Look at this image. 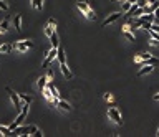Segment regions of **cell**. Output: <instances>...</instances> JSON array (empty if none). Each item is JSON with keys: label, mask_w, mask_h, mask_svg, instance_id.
I'll use <instances>...</instances> for the list:
<instances>
[{"label": "cell", "mask_w": 159, "mask_h": 137, "mask_svg": "<svg viewBox=\"0 0 159 137\" xmlns=\"http://www.w3.org/2000/svg\"><path fill=\"white\" fill-rule=\"evenodd\" d=\"M56 58H58V61H60V70H62V73L63 76L66 79H71L73 78V73L70 71V68L66 66V58H65V50L62 46L58 45V53H56Z\"/></svg>", "instance_id": "6da1fadb"}, {"label": "cell", "mask_w": 159, "mask_h": 137, "mask_svg": "<svg viewBox=\"0 0 159 137\" xmlns=\"http://www.w3.org/2000/svg\"><path fill=\"white\" fill-rule=\"evenodd\" d=\"M76 7H78V10L81 12V15H85L88 20H96V13L95 10L91 9V5L86 2V0H76Z\"/></svg>", "instance_id": "7a4b0ae2"}, {"label": "cell", "mask_w": 159, "mask_h": 137, "mask_svg": "<svg viewBox=\"0 0 159 137\" xmlns=\"http://www.w3.org/2000/svg\"><path fill=\"white\" fill-rule=\"evenodd\" d=\"M28 106H30V104H28V103H23V104H22V111H20V114L17 116V119H15L13 122H12L10 126H9V129H10V131H13L15 127H18L20 124H22L23 121H25L27 114H28Z\"/></svg>", "instance_id": "3957f363"}, {"label": "cell", "mask_w": 159, "mask_h": 137, "mask_svg": "<svg viewBox=\"0 0 159 137\" xmlns=\"http://www.w3.org/2000/svg\"><path fill=\"white\" fill-rule=\"evenodd\" d=\"M134 63H146V64H157L159 59L151 53H138L134 56Z\"/></svg>", "instance_id": "277c9868"}, {"label": "cell", "mask_w": 159, "mask_h": 137, "mask_svg": "<svg viewBox=\"0 0 159 137\" xmlns=\"http://www.w3.org/2000/svg\"><path fill=\"white\" fill-rule=\"evenodd\" d=\"M108 117L111 119L116 126H123V116H121V112H119L118 107H109L108 109Z\"/></svg>", "instance_id": "5b68a950"}, {"label": "cell", "mask_w": 159, "mask_h": 137, "mask_svg": "<svg viewBox=\"0 0 159 137\" xmlns=\"http://www.w3.org/2000/svg\"><path fill=\"white\" fill-rule=\"evenodd\" d=\"M13 48L18 50V51H22V53H25V51H28L30 48H33V43L28 41V40H20V41L13 43Z\"/></svg>", "instance_id": "8992f818"}, {"label": "cell", "mask_w": 159, "mask_h": 137, "mask_svg": "<svg viewBox=\"0 0 159 137\" xmlns=\"http://www.w3.org/2000/svg\"><path fill=\"white\" fill-rule=\"evenodd\" d=\"M56 53H58V46H56V48L51 46V50L47 53V58H45V61H43L42 66H43V68H48V66H50V63H53V59L56 58Z\"/></svg>", "instance_id": "52a82bcc"}, {"label": "cell", "mask_w": 159, "mask_h": 137, "mask_svg": "<svg viewBox=\"0 0 159 137\" xmlns=\"http://www.w3.org/2000/svg\"><path fill=\"white\" fill-rule=\"evenodd\" d=\"M7 92L10 94V99L12 103H13L15 109H22V99H20V94H17L13 89H10V88H7Z\"/></svg>", "instance_id": "ba28073f"}, {"label": "cell", "mask_w": 159, "mask_h": 137, "mask_svg": "<svg viewBox=\"0 0 159 137\" xmlns=\"http://www.w3.org/2000/svg\"><path fill=\"white\" fill-rule=\"evenodd\" d=\"M119 17H121V12H115V13H111V15H109V17H108V18H106V20H104V22H103V23H101V27H103V28H104V27H108V25H111V23H115V22H116V20H118V18H119Z\"/></svg>", "instance_id": "9c48e42d"}, {"label": "cell", "mask_w": 159, "mask_h": 137, "mask_svg": "<svg viewBox=\"0 0 159 137\" xmlns=\"http://www.w3.org/2000/svg\"><path fill=\"white\" fill-rule=\"evenodd\" d=\"M55 30H56V22L53 18H50V20H48V23H47V27H45V35H47V37H50Z\"/></svg>", "instance_id": "30bf717a"}, {"label": "cell", "mask_w": 159, "mask_h": 137, "mask_svg": "<svg viewBox=\"0 0 159 137\" xmlns=\"http://www.w3.org/2000/svg\"><path fill=\"white\" fill-rule=\"evenodd\" d=\"M154 71V64H144V66L141 68L139 71H138V76H146V74H149V73H153Z\"/></svg>", "instance_id": "8fae6325"}, {"label": "cell", "mask_w": 159, "mask_h": 137, "mask_svg": "<svg viewBox=\"0 0 159 137\" xmlns=\"http://www.w3.org/2000/svg\"><path fill=\"white\" fill-rule=\"evenodd\" d=\"M56 106H58L62 111H65V112H70V111H71V104H70V103H66V101H63V99H58Z\"/></svg>", "instance_id": "7c38bea8"}, {"label": "cell", "mask_w": 159, "mask_h": 137, "mask_svg": "<svg viewBox=\"0 0 159 137\" xmlns=\"http://www.w3.org/2000/svg\"><path fill=\"white\" fill-rule=\"evenodd\" d=\"M48 38H50V43H51V46H58L60 45V38H58V33H56V30L55 31H53V33L50 35V37H48Z\"/></svg>", "instance_id": "4fadbf2b"}, {"label": "cell", "mask_w": 159, "mask_h": 137, "mask_svg": "<svg viewBox=\"0 0 159 137\" xmlns=\"http://www.w3.org/2000/svg\"><path fill=\"white\" fill-rule=\"evenodd\" d=\"M47 83H48L47 76H40L38 81H36V88H38L40 91H43V89H45V86H47Z\"/></svg>", "instance_id": "5bb4252c"}, {"label": "cell", "mask_w": 159, "mask_h": 137, "mask_svg": "<svg viewBox=\"0 0 159 137\" xmlns=\"http://www.w3.org/2000/svg\"><path fill=\"white\" fill-rule=\"evenodd\" d=\"M13 50V43H3L0 45V53H12Z\"/></svg>", "instance_id": "9a60e30c"}, {"label": "cell", "mask_w": 159, "mask_h": 137, "mask_svg": "<svg viewBox=\"0 0 159 137\" xmlns=\"http://www.w3.org/2000/svg\"><path fill=\"white\" fill-rule=\"evenodd\" d=\"M13 27H15V30L22 31V15H15V18H13Z\"/></svg>", "instance_id": "2e32d148"}, {"label": "cell", "mask_w": 159, "mask_h": 137, "mask_svg": "<svg viewBox=\"0 0 159 137\" xmlns=\"http://www.w3.org/2000/svg\"><path fill=\"white\" fill-rule=\"evenodd\" d=\"M138 18H139L141 22H151V23L154 22V15H153V13H148V15H139Z\"/></svg>", "instance_id": "e0dca14e"}, {"label": "cell", "mask_w": 159, "mask_h": 137, "mask_svg": "<svg viewBox=\"0 0 159 137\" xmlns=\"http://www.w3.org/2000/svg\"><path fill=\"white\" fill-rule=\"evenodd\" d=\"M7 28H9V18H5V20L0 22V33H5Z\"/></svg>", "instance_id": "ac0fdd59"}, {"label": "cell", "mask_w": 159, "mask_h": 137, "mask_svg": "<svg viewBox=\"0 0 159 137\" xmlns=\"http://www.w3.org/2000/svg\"><path fill=\"white\" fill-rule=\"evenodd\" d=\"M32 5H33L35 10H42V7H43V0H32Z\"/></svg>", "instance_id": "d6986e66"}, {"label": "cell", "mask_w": 159, "mask_h": 137, "mask_svg": "<svg viewBox=\"0 0 159 137\" xmlns=\"http://www.w3.org/2000/svg\"><path fill=\"white\" fill-rule=\"evenodd\" d=\"M0 135H12V131L5 126H0Z\"/></svg>", "instance_id": "ffe728a7"}, {"label": "cell", "mask_w": 159, "mask_h": 137, "mask_svg": "<svg viewBox=\"0 0 159 137\" xmlns=\"http://www.w3.org/2000/svg\"><path fill=\"white\" fill-rule=\"evenodd\" d=\"M123 35L129 40V41H134V35L131 33V30H123Z\"/></svg>", "instance_id": "44dd1931"}, {"label": "cell", "mask_w": 159, "mask_h": 137, "mask_svg": "<svg viewBox=\"0 0 159 137\" xmlns=\"http://www.w3.org/2000/svg\"><path fill=\"white\" fill-rule=\"evenodd\" d=\"M129 7H131V2H128V0H124V2L121 3V10H123L124 13H126V12L129 10Z\"/></svg>", "instance_id": "7402d4cb"}, {"label": "cell", "mask_w": 159, "mask_h": 137, "mask_svg": "<svg viewBox=\"0 0 159 137\" xmlns=\"http://www.w3.org/2000/svg\"><path fill=\"white\" fill-rule=\"evenodd\" d=\"M103 98H104L106 103H113V99H115V98H113V94H111V92H104V94H103Z\"/></svg>", "instance_id": "603a6c76"}, {"label": "cell", "mask_w": 159, "mask_h": 137, "mask_svg": "<svg viewBox=\"0 0 159 137\" xmlns=\"http://www.w3.org/2000/svg\"><path fill=\"white\" fill-rule=\"evenodd\" d=\"M20 99H22V103H32V96H27V94H20Z\"/></svg>", "instance_id": "cb8c5ba5"}, {"label": "cell", "mask_w": 159, "mask_h": 137, "mask_svg": "<svg viewBox=\"0 0 159 137\" xmlns=\"http://www.w3.org/2000/svg\"><path fill=\"white\" fill-rule=\"evenodd\" d=\"M148 33H149V37H151V38H154V40H157V41H159V33H157V31H154V30H148Z\"/></svg>", "instance_id": "d4e9b609"}, {"label": "cell", "mask_w": 159, "mask_h": 137, "mask_svg": "<svg viewBox=\"0 0 159 137\" xmlns=\"http://www.w3.org/2000/svg\"><path fill=\"white\" fill-rule=\"evenodd\" d=\"M0 10H9V3L5 0H0Z\"/></svg>", "instance_id": "484cf974"}, {"label": "cell", "mask_w": 159, "mask_h": 137, "mask_svg": "<svg viewBox=\"0 0 159 137\" xmlns=\"http://www.w3.org/2000/svg\"><path fill=\"white\" fill-rule=\"evenodd\" d=\"M45 76H47V79H48V81H53V71H51V70H48V73L45 74Z\"/></svg>", "instance_id": "4316f807"}, {"label": "cell", "mask_w": 159, "mask_h": 137, "mask_svg": "<svg viewBox=\"0 0 159 137\" xmlns=\"http://www.w3.org/2000/svg\"><path fill=\"white\" fill-rule=\"evenodd\" d=\"M151 30H154V31L159 33V23H151Z\"/></svg>", "instance_id": "83f0119b"}, {"label": "cell", "mask_w": 159, "mask_h": 137, "mask_svg": "<svg viewBox=\"0 0 159 137\" xmlns=\"http://www.w3.org/2000/svg\"><path fill=\"white\" fill-rule=\"evenodd\" d=\"M153 15H154V18H156V20H159V7H157V9H154Z\"/></svg>", "instance_id": "f1b7e54d"}, {"label": "cell", "mask_w": 159, "mask_h": 137, "mask_svg": "<svg viewBox=\"0 0 159 137\" xmlns=\"http://www.w3.org/2000/svg\"><path fill=\"white\" fill-rule=\"evenodd\" d=\"M157 43H159V41H157V40H154V38H149V45H153V46H156V45H157Z\"/></svg>", "instance_id": "f546056e"}, {"label": "cell", "mask_w": 159, "mask_h": 137, "mask_svg": "<svg viewBox=\"0 0 159 137\" xmlns=\"http://www.w3.org/2000/svg\"><path fill=\"white\" fill-rule=\"evenodd\" d=\"M153 99H154V101H159V92H157V94H154V96H153Z\"/></svg>", "instance_id": "4dcf8cb0"}, {"label": "cell", "mask_w": 159, "mask_h": 137, "mask_svg": "<svg viewBox=\"0 0 159 137\" xmlns=\"http://www.w3.org/2000/svg\"><path fill=\"white\" fill-rule=\"evenodd\" d=\"M156 135H159V129H157V134H156Z\"/></svg>", "instance_id": "1f68e13d"}, {"label": "cell", "mask_w": 159, "mask_h": 137, "mask_svg": "<svg viewBox=\"0 0 159 137\" xmlns=\"http://www.w3.org/2000/svg\"><path fill=\"white\" fill-rule=\"evenodd\" d=\"M111 2H118V0H111Z\"/></svg>", "instance_id": "d6a6232c"}]
</instances>
